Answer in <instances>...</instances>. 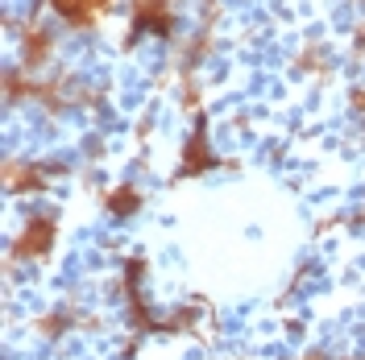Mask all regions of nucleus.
Here are the masks:
<instances>
[{
    "instance_id": "1",
    "label": "nucleus",
    "mask_w": 365,
    "mask_h": 360,
    "mask_svg": "<svg viewBox=\"0 0 365 360\" xmlns=\"http://www.w3.org/2000/svg\"><path fill=\"white\" fill-rule=\"evenodd\" d=\"M50 236H54V224L50 220H34V228H25L21 236V253H42L50 245Z\"/></svg>"
},
{
    "instance_id": "2",
    "label": "nucleus",
    "mask_w": 365,
    "mask_h": 360,
    "mask_svg": "<svg viewBox=\"0 0 365 360\" xmlns=\"http://www.w3.org/2000/svg\"><path fill=\"white\" fill-rule=\"evenodd\" d=\"M133 203H137V195H129V191H120V195L113 199V207L120 211V207H133Z\"/></svg>"
}]
</instances>
